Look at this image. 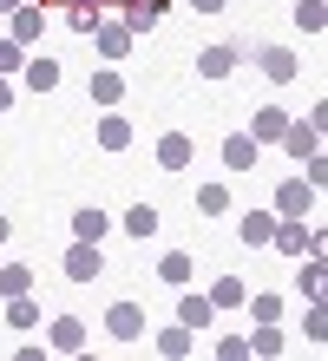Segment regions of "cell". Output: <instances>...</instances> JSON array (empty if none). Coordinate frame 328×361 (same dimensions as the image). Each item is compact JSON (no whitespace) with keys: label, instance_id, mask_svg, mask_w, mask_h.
Segmentation results:
<instances>
[{"label":"cell","instance_id":"6da1fadb","mask_svg":"<svg viewBox=\"0 0 328 361\" xmlns=\"http://www.w3.org/2000/svg\"><path fill=\"white\" fill-rule=\"evenodd\" d=\"M282 145H289V158L302 164V158H315L322 152V112H309L302 125H282Z\"/></svg>","mask_w":328,"mask_h":361},{"label":"cell","instance_id":"7a4b0ae2","mask_svg":"<svg viewBox=\"0 0 328 361\" xmlns=\"http://www.w3.org/2000/svg\"><path fill=\"white\" fill-rule=\"evenodd\" d=\"M269 243L282 250V257H302V250H309V257H322V243L309 237V230H302V217H276V230H269Z\"/></svg>","mask_w":328,"mask_h":361},{"label":"cell","instance_id":"3957f363","mask_svg":"<svg viewBox=\"0 0 328 361\" xmlns=\"http://www.w3.org/2000/svg\"><path fill=\"white\" fill-rule=\"evenodd\" d=\"M309 210H315V184H302V178L276 184V217H309Z\"/></svg>","mask_w":328,"mask_h":361},{"label":"cell","instance_id":"277c9868","mask_svg":"<svg viewBox=\"0 0 328 361\" xmlns=\"http://www.w3.org/2000/svg\"><path fill=\"white\" fill-rule=\"evenodd\" d=\"M66 276H73V283H92V276H105L99 243H79V237H73V250H66Z\"/></svg>","mask_w":328,"mask_h":361},{"label":"cell","instance_id":"5b68a950","mask_svg":"<svg viewBox=\"0 0 328 361\" xmlns=\"http://www.w3.org/2000/svg\"><path fill=\"white\" fill-rule=\"evenodd\" d=\"M105 329H112L119 342H138V335H145V309L138 302H112V309H105Z\"/></svg>","mask_w":328,"mask_h":361},{"label":"cell","instance_id":"8992f818","mask_svg":"<svg viewBox=\"0 0 328 361\" xmlns=\"http://www.w3.org/2000/svg\"><path fill=\"white\" fill-rule=\"evenodd\" d=\"M256 158H262V145L250 132H230L224 138V171H256Z\"/></svg>","mask_w":328,"mask_h":361},{"label":"cell","instance_id":"52a82bcc","mask_svg":"<svg viewBox=\"0 0 328 361\" xmlns=\"http://www.w3.org/2000/svg\"><path fill=\"white\" fill-rule=\"evenodd\" d=\"M190 158H197V145H190V132H164V138H158V164H164V171H184Z\"/></svg>","mask_w":328,"mask_h":361},{"label":"cell","instance_id":"ba28073f","mask_svg":"<svg viewBox=\"0 0 328 361\" xmlns=\"http://www.w3.org/2000/svg\"><path fill=\"white\" fill-rule=\"evenodd\" d=\"M256 66L269 73L276 86H289V79H296V53H289V47H262V53H256Z\"/></svg>","mask_w":328,"mask_h":361},{"label":"cell","instance_id":"9c48e42d","mask_svg":"<svg viewBox=\"0 0 328 361\" xmlns=\"http://www.w3.org/2000/svg\"><path fill=\"white\" fill-rule=\"evenodd\" d=\"M92 39H99V53H105V59H125V47H131L125 20H99V27H92Z\"/></svg>","mask_w":328,"mask_h":361},{"label":"cell","instance_id":"30bf717a","mask_svg":"<svg viewBox=\"0 0 328 361\" xmlns=\"http://www.w3.org/2000/svg\"><path fill=\"white\" fill-rule=\"evenodd\" d=\"M53 348L59 355H79L85 348V322H79V315H53Z\"/></svg>","mask_w":328,"mask_h":361},{"label":"cell","instance_id":"8fae6325","mask_svg":"<svg viewBox=\"0 0 328 361\" xmlns=\"http://www.w3.org/2000/svg\"><path fill=\"white\" fill-rule=\"evenodd\" d=\"M197 73H204V79H230L236 73V47H204V53H197Z\"/></svg>","mask_w":328,"mask_h":361},{"label":"cell","instance_id":"7c38bea8","mask_svg":"<svg viewBox=\"0 0 328 361\" xmlns=\"http://www.w3.org/2000/svg\"><path fill=\"white\" fill-rule=\"evenodd\" d=\"M125 99V73L119 66H99L92 73V105H119Z\"/></svg>","mask_w":328,"mask_h":361},{"label":"cell","instance_id":"4fadbf2b","mask_svg":"<svg viewBox=\"0 0 328 361\" xmlns=\"http://www.w3.org/2000/svg\"><path fill=\"white\" fill-rule=\"evenodd\" d=\"M105 230H112V217H105V210H99V204H85V210H79V217H73V237H79V243H99V237H105Z\"/></svg>","mask_w":328,"mask_h":361},{"label":"cell","instance_id":"5bb4252c","mask_svg":"<svg viewBox=\"0 0 328 361\" xmlns=\"http://www.w3.org/2000/svg\"><path fill=\"white\" fill-rule=\"evenodd\" d=\"M158 224H164V217H158V204H131V210H125V230H131L138 243H145V237H158Z\"/></svg>","mask_w":328,"mask_h":361},{"label":"cell","instance_id":"9a60e30c","mask_svg":"<svg viewBox=\"0 0 328 361\" xmlns=\"http://www.w3.org/2000/svg\"><path fill=\"white\" fill-rule=\"evenodd\" d=\"M178 322H184V329H210V322H217L210 295H184V302H178Z\"/></svg>","mask_w":328,"mask_h":361},{"label":"cell","instance_id":"2e32d148","mask_svg":"<svg viewBox=\"0 0 328 361\" xmlns=\"http://www.w3.org/2000/svg\"><path fill=\"white\" fill-rule=\"evenodd\" d=\"M99 145H105V152H125V145H131V118L105 112V118H99Z\"/></svg>","mask_w":328,"mask_h":361},{"label":"cell","instance_id":"e0dca14e","mask_svg":"<svg viewBox=\"0 0 328 361\" xmlns=\"http://www.w3.org/2000/svg\"><path fill=\"white\" fill-rule=\"evenodd\" d=\"M40 27H47V7H13V39H20V47L40 39Z\"/></svg>","mask_w":328,"mask_h":361},{"label":"cell","instance_id":"ac0fdd59","mask_svg":"<svg viewBox=\"0 0 328 361\" xmlns=\"http://www.w3.org/2000/svg\"><path fill=\"white\" fill-rule=\"evenodd\" d=\"M158 27V7L151 0H125V33H151Z\"/></svg>","mask_w":328,"mask_h":361},{"label":"cell","instance_id":"d6986e66","mask_svg":"<svg viewBox=\"0 0 328 361\" xmlns=\"http://www.w3.org/2000/svg\"><path fill=\"white\" fill-rule=\"evenodd\" d=\"M243 283H236V276H217V283H210V309H236V302H243Z\"/></svg>","mask_w":328,"mask_h":361},{"label":"cell","instance_id":"ffe728a7","mask_svg":"<svg viewBox=\"0 0 328 361\" xmlns=\"http://www.w3.org/2000/svg\"><path fill=\"white\" fill-rule=\"evenodd\" d=\"M269 230H276V217H269V210H250V217L236 224V237H243V243H269Z\"/></svg>","mask_w":328,"mask_h":361},{"label":"cell","instance_id":"44dd1931","mask_svg":"<svg viewBox=\"0 0 328 361\" xmlns=\"http://www.w3.org/2000/svg\"><path fill=\"white\" fill-rule=\"evenodd\" d=\"M20 73H27V86H33V92H53V86H59V66H53V59H27Z\"/></svg>","mask_w":328,"mask_h":361},{"label":"cell","instance_id":"7402d4cb","mask_svg":"<svg viewBox=\"0 0 328 361\" xmlns=\"http://www.w3.org/2000/svg\"><path fill=\"white\" fill-rule=\"evenodd\" d=\"M33 289V269L27 263H0V295H27Z\"/></svg>","mask_w":328,"mask_h":361},{"label":"cell","instance_id":"603a6c76","mask_svg":"<svg viewBox=\"0 0 328 361\" xmlns=\"http://www.w3.org/2000/svg\"><path fill=\"white\" fill-rule=\"evenodd\" d=\"M7 322H13V329H40V309H33V289H27V295H7Z\"/></svg>","mask_w":328,"mask_h":361},{"label":"cell","instance_id":"cb8c5ba5","mask_svg":"<svg viewBox=\"0 0 328 361\" xmlns=\"http://www.w3.org/2000/svg\"><path fill=\"white\" fill-rule=\"evenodd\" d=\"M190 342H197V329H184V322H178V329H164V335H158V355L178 361V355H190Z\"/></svg>","mask_w":328,"mask_h":361},{"label":"cell","instance_id":"d4e9b609","mask_svg":"<svg viewBox=\"0 0 328 361\" xmlns=\"http://www.w3.org/2000/svg\"><path fill=\"white\" fill-rule=\"evenodd\" d=\"M197 210L224 217V210H230V184H197Z\"/></svg>","mask_w":328,"mask_h":361},{"label":"cell","instance_id":"484cf974","mask_svg":"<svg viewBox=\"0 0 328 361\" xmlns=\"http://www.w3.org/2000/svg\"><path fill=\"white\" fill-rule=\"evenodd\" d=\"M282 125H289V118H282L276 105H262V112H256V132H250V138H256V145H269V138H282Z\"/></svg>","mask_w":328,"mask_h":361},{"label":"cell","instance_id":"4316f807","mask_svg":"<svg viewBox=\"0 0 328 361\" xmlns=\"http://www.w3.org/2000/svg\"><path fill=\"white\" fill-rule=\"evenodd\" d=\"M158 276H164V283H178V289H184V283H190V257H184V250H171V257L158 263Z\"/></svg>","mask_w":328,"mask_h":361},{"label":"cell","instance_id":"83f0119b","mask_svg":"<svg viewBox=\"0 0 328 361\" xmlns=\"http://www.w3.org/2000/svg\"><path fill=\"white\" fill-rule=\"evenodd\" d=\"M250 348H256V355H282V329H276V322H256Z\"/></svg>","mask_w":328,"mask_h":361},{"label":"cell","instance_id":"f1b7e54d","mask_svg":"<svg viewBox=\"0 0 328 361\" xmlns=\"http://www.w3.org/2000/svg\"><path fill=\"white\" fill-rule=\"evenodd\" d=\"M20 66H27V47H20V39H0V79L20 73Z\"/></svg>","mask_w":328,"mask_h":361},{"label":"cell","instance_id":"f546056e","mask_svg":"<svg viewBox=\"0 0 328 361\" xmlns=\"http://www.w3.org/2000/svg\"><path fill=\"white\" fill-rule=\"evenodd\" d=\"M66 27H73V33H92L99 27V7H73V13H66Z\"/></svg>","mask_w":328,"mask_h":361},{"label":"cell","instance_id":"4dcf8cb0","mask_svg":"<svg viewBox=\"0 0 328 361\" xmlns=\"http://www.w3.org/2000/svg\"><path fill=\"white\" fill-rule=\"evenodd\" d=\"M243 302H250V295H243ZM250 315H256V322H276V315H282V302H276V295H256V302H250Z\"/></svg>","mask_w":328,"mask_h":361},{"label":"cell","instance_id":"1f68e13d","mask_svg":"<svg viewBox=\"0 0 328 361\" xmlns=\"http://www.w3.org/2000/svg\"><path fill=\"white\" fill-rule=\"evenodd\" d=\"M296 20H302L309 33H322V0H302V7H296Z\"/></svg>","mask_w":328,"mask_h":361},{"label":"cell","instance_id":"d6a6232c","mask_svg":"<svg viewBox=\"0 0 328 361\" xmlns=\"http://www.w3.org/2000/svg\"><path fill=\"white\" fill-rule=\"evenodd\" d=\"M217 355H224V361H243L250 342H243V335H224V342H217Z\"/></svg>","mask_w":328,"mask_h":361},{"label":"cell","instance_id":"836d02e7","mask_svg":"<svg viewBox=\"0 0 328 361\" xmlns=\"http://www.w3.org/2000/svg\"><path fill=\"white\" fill-rule=\"evenodd\" d=\"M302 329H309V342H322V335H328V315H322V302H309V322H302Z\"/></svg>","mask_w":328,"mask_h":361},{"label":"cell","instance_id":"e575fe53","mask_svg":"<svg viewBox=\"0 0 328 361\" xmlns=\"http://www.w3.org/2000/svg\"><path fill=\"white\" fill-rule=\"evenodd\" d=\"M190 7H197V13H224V0H190Z\"/></svg>","mask_w":328,"mask_h":361},{"label":"cell","instance_id":"d590c367","mask_svg":"<svg viewBox=\"0 0 328 361\" xmlns=\"http://www.w3.org/2000/svg\"><path fill=\"white\" fill-rule=\"evenodd\" d=\"M7 105H13V86H7V79H0V112H7Z\"/></svg>","mask_w":328,"mask_h":361},{"label":"cell","instance_id":"8d00e7d4","mask_svg":"<svg viewBox=\"0 0 328 361\" xmlns=\"http://www.w3.org/2000/svg\"><path fill=\"white\" fill-rule=\"evenodd\" d=\"M73 7H105V0H73Z\"/></svg>","mask_w":328,"mask_h":361},{"label":"cell","instance_id":"74e56055","mask_svg":"<svg viewBox=\"0 0 328 361\" xmlns=\"http://www.w3.org/2000/svg\"><path fill=\"white\" fill-rule=\"evenodd\" d=\"M13 7H20V0H0V13H13Z\"/></svg>","mask_w":328,"mask_h":361},{"label":"cell","instance_id":"f35d334b","mask_svg":"<svg viewBox=\"0 0 328 361\" xmlns=\"http://www.w3.org/2000/svg\"><path fill=\"white\" fill-rule=\"evenodd\" d=\"M7 230H13V224H7V217H0V243H7Z\"/></svg>","mask_w":328,"mask_h":361},{"label":"cell","instance_id":"ab89813d","mask_svg":"<svg viewBox=\"0 0 328 361\" xmlns=\"http://www.w3.org/2000/svg\"><path fill=\"white\" fill-rule=\"evenodd\" d=\"M151 7H164V0H151Z\"/></svg>","mask_w":328,"mask_h":361}]
</instances>
